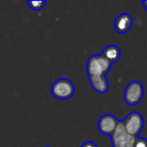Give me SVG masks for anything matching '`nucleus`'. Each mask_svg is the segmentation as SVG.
<instances>
[{"mask_svg":"<svg viewBox=\"0 0 147 147\" xmlns=\"http://www.w3.org/2000/svg\"><path fill=\"white\" fill-rule=\"evenodd\" d=\"M112 63L104 57L102 53L92 55L88 59L86 65V71L88 77L91 76H106L107 73L110 71Z\"/></svg>","mask_w":147,"mask_h":147,"instance_id":"nucleus-1","label":"nucleus"},{"mask_svg":"<svg viewBox=\"0 0 147 147\" xmlns=\"http://www.w3.org/2000/svg\"><path fill=\"white\" fill-rule=\"evenodd\" d=\"M75 85L67 78H61L57 80L51 88L53 97L59 100H69L75 94Z\"/></svg>","mask_w":147,"mask_h":147,"instance_id":"nucleus-2","label":"nucleus"},{"mask_svg":"<svg viewBox=\"0 0 147 147\" xmlns=\"http://www.w3.org/2000/svg\"><path fill=\"white\" fill-rule=\"evenodd\" d=\"M110 138L113 147H133L137 137L129 134L125 129L123 122L120 121Z\"/></svg>","mask_w":147,"mask_h":147,"instance_id":"nucleus-3","label":"nucleus"},{"mask_svg":"<svg viewBox=\"0 0 147 147\" xmlns=\"http://www.w3.org/2000/svg\"><path fill=\"white\" fill-rule=\"evenodd\" d=\"M144 96V87L140 82L133 81L127 85L124 91V101L129 106H135L141 102Z\"/></svg>","mask_w":147,"mask_h":147,"instance_id":"nucleus-4","label":"nucleus"},{"mask_svg":"<svg viewBox=\"0 0 147 147\" xmlns=\"http://www.w3.org/2000/svg\"><path fill=\"white\" fill-rule=\"evenodd\" d=\"M122 122L127 132L135 137L139 136L143 127H144V119H143V116L139 112H136V111H133V112L129 113Z\"/></svg>","mask_w":147,"mask_h":147,"instance_id":"nucleus-5","label":"nucleus"},{"mask_svg":"<svg viewBox=\"0 0 147 147\" xmlns=\"http://www.w3.org/2000/svg\"><path fill=\"white\" fill-rule=\"evenodd\" d=\"M120 121L112 114H105L98 121V129L102 134L111 136L114 133Z\"/></svg>","mask_w":147,"mask_h":147,"instance_id":"nucleus-6","label":"nucleus"},{"mask_svg":"<svg viewBox=\"0 0 147 147\" xmlns=\"http://www.w3.org/2000/svg\"><path fill=\"white\" fill-rule=\"evenodd\" d=\"M133 19L128 13H121L116 17L114 21V29L119 34H125L132 27Z\"/></svg>","mask_w":147,"mask_h":147,"instance_id":"nucleus-7","label":"nucleus"},{"mask_svg":"<svg viewBox=\"0 0 147 147\" xmlns=\"http://www.w3.org/2000/svg\"><path fill=\"white\" fill-rule=\"evenodd\" d=\"M89 82L93 90L99 94H105L109 89V82L106 76H91L89 77Z\"/></svg>","mask_w":147,"mask_h":147,"instance_id":"nucleus-8","label":"nucleus"},{"mask_svg":"<svg viewBox=\"0 0 147 147\" xmlns=\"http://www.w3.org/2000/svg\"><path fill=\"white\" fill-rule=\"evenodd\" d=\"M102 55L113 65L114 63H116V61H118L119 59H120L121 51L117 45H107V47H105L104 51H102Z\"/></svg>","mask_w":147,"mask_h":147,"instance_id":"nucleus-9","label":"nucleus"},{"mask_svg":"<svg viewBox=\"0 0 147 147\" xmlns=\"http://www.w3.org/2000/svg\"><path fill=\"white\" fill-rule=\"evenodd\" d=\"M27 4H28L29 8H30L31 10L39 11L45 6L47 1H45V0H28V1H27Z\"/></svg>","mask_w":147,"mask_h":147,"instance_id":"nucleus-10","label":"nucleus"},{"mask_svg":"<svg viewBox=\"0 0 147 147\" xmlns=\"http://www.w3.org/2000/svg\"><path fill=\"white\" fill-rule=\"evenodd\" d=\"M133 147H147V139L137 137L136 141H135V144Z\"/></svg>","mask_w":147,"mask_h":147,"instance_id":"nucleus-11","label":"nucleus"},{"mask_svg":"<svg viewBox=\"0 0 147 147\" xmlns=\"http://www.w3.org/2000/svg\"><path fill=\"white\" fill-rule=\"evenodd\" d=\"M82 147H97V145L92 141H86L84 144L82 145Z\"/></svg>","mask_w":147,"mask_h":147,"instance_id":"nucleus-12","label":"nucleus"},{"mask_svg":"<svg viewBox=\"0 0 147 147\" xmlns=\"http://www.w3.org/2000/svg\"><path fill=\"white\" fill-rule=\"evenodd\" d=\"M142 4H143V6H144L145 10H146V12H147V0H143V1H142Z\"/></svg>","mask_w":147,"mask_h":147,"instance_id":"nucleus-13","label":"nucleus"},{"mask_svg":"<svg viewBox=\"0 0 147 147\" xmlns=\"http://www.w3.org/2000/svg\"><path fill=\"white\" fill-rule=\"evenodd\" d=\"M45 147H49V146H45Z\"/></svg>","mask_w":147,"mask_h":147,"instance_id":"nucleus-14","label":"nucleus"}]
</instances>
